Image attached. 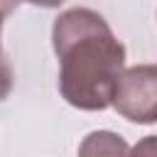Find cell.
<instances>
[{
  "label": "cell",
  "instance_id": "cell-1",
  "mask_svg": "<svg viewBox=\"0 0 157 157\" xmlns=\"http://www.w3.org/2000/svg\"><path fill=\"white\" fill-rule=\"evenodd\" d=\"M52 44L64 101L78 110L108 108L125 66V47L103 15L88 7L61 12L52 27Z\"/></svg>",
  "mask_w": 157,
  "mask_h": 157
},
{
  "label": "cell",
  "instance_id": "cell-2",
  "mask_svg": "<svg viewBox=\"0 0 157 157\" xmlns=\"http://www.w3.org/2000/svg\"><path fill=\"white\" fill-rule=\"evenodd\" d=\"M110 105L130 123H157V66L140 64L123 71Z\"/></svg>",
  "mask_w": 157,
  "mask_h": 157
},
{
  "label": "cell",
  "instance_id": "cell-3",
  "mask_svg": "<svg viewBox=\"0 0 157 157\" xmlns=\"http://www.w3.org/2000/svg\"><path fill=\"white\" fill-rule=\"evenodd\" d=\"M78 157H130V145L113 130H93L81 140Z\"/></svg>",
  "mask_w": 157,
  "mask_h": 157
},
{
  "label": "cell",
  "instance_id": "cell-4",
  "mask_svg": "<svg viewBox=\"0 0 157 157\" xmlns=\"http://www.w3.org/2000/svg\"><path fill=\"white\" fill-rule=\"evenodd\" d=\"M2 15H0V32H2ZM12 78H15V74H12V66H10V61H7V56H5V52H2V42H0V101H5L7 96H10V91H12Z\"/></svg>",
  "mask_w": 157,
  "mask_h": 157
},
{
  "label": "cell",
  "instance_id": "cell-5",
  "mask_svg": "<svg viewBox=\"0 0 157 157\" xmlns=\"http://www.w3.org/2000/svg\"><path fill=\"white\" fill-rule=\"evenodd\" d=\"M130 157H157V135H147L130 147Z\"/></svg>",
  "mask_w": 157,
  "mask_h": 157
},
{
  "label": "cell",
  "instance_id": "cell-6",
  "mask_svg": "<svg viewBox=\"0 0 157 157\" xmlns=\"http://www.w3.org/2000/svg\"><path fill=\"white\" fill-rule=\"evenodd\" d=\"M25 2H32V5H39V7H59L64 0H25Z\"/></svg>",
  "mask_w": 157,
  "mask_h": 157
}]
</instances>
